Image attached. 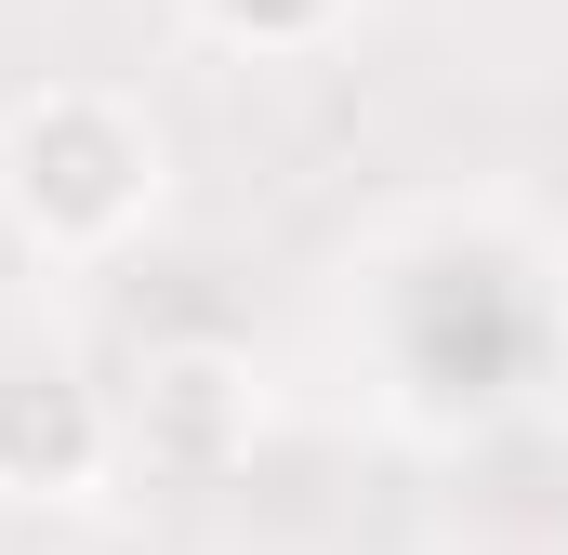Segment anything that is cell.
<instances>
[{"instance_id":"6da1fadb","label":"cell","mask_w":568,"mask_h":555,"mask_svg":"<svg viewBox=\"0 0 568 555\" xmlns=\"http://www.w3.org/2000/svg\"><path fill=\"white\" fill-rule=\"evenodd\" d=\"M13 212H27L40 239H67V252L120 239L145 212V133L120 107H93V93L27 107V120H13Z\"/></svg>"}]
</instances>
